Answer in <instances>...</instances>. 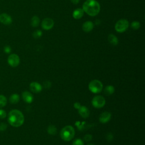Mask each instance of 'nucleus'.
<instances>
[{"mask_svg":"<svg viewBox=\"0 0 145 145\" xmlns=\"http://www.w3.org/2000/svg\"><path fill=\"white\" fill-rule=\"evenodd\" d=\"M8 121L11 126L14 127H19L23 124L24 117L20 110L12 109L8 113Z\"/></svg>","mask_w":145,"mask_h":145,"instance_id":"obj_1","label":"nucleus"},{"mask_svg":"<svg viewBox=\"0 0 145 145\" xmlns=\"http://www.w3.org/2000/svg\"><path fill=\"white\" fill-rule=\"evenodd\" d=\"M82 9L88 15L95 16L99 13L100 5L95 0H87L84 2Z\"/></svg>","mask_w":145,"mask_h":145,"instance_id":"obj_2","label":"nucleus"},{"mask_svg":"<svg viewBox=\"0 0 145 145\" xmlns=\"http://www.w3.org/2000/svg\"><path fill=\"white\" fill-rule=\"evenodd\" d=\"M75 135V130L70 125L66 126L62 129L60 132V136L62 139L65 141L71 140Z\"/></svg>","mask_w":145,"mask_h":145,"instance_id":"obj_3","label":"nucleus"},{"mask_svg":"<svg viewBox=\"0 0 145 145\" xmlns=\"http://www.w3.org/2000/svg\"><path fill=\"white\" fill-rule=\"evenodd\" d=\"M103 88V85L101 82L99 80L94 79L91 80L88 85L89 91L93 93H100Z\"/></svg>","mask_w":145,"mask_h":145,"instance_id":"obj_4","label":"nucleus"},{"mask_svg":"<svg viewBox=\"0 0 145 145\" xmlns=\"http://www.w3.org/2000/svg\"><path fill=\"white\" fill-rule=\"evenodd\" d=\"M129 22L126 19H120L115 24V29L119 33L125 32L129 27Z\"/></svg>","mask_w":145,"mask_h":145,"instance_id":"obj_5","label":"nucleus"},{"mask_svg":"<svg viewBox=\"0 0 145 145\" xmlns=\"http://www.w3.org/2000/svg\"><path fill=\"white\" fill-rule=\"evenodd\" d=\"M92 104L96 108H103L105 104V99L103 96H96L92 100Z\"/></svg>","mask_w":145,"mask_h":145,"instance_id":"obj_6","label":"nucleus"},{"mask_svg":"<svg viewBox=\"0 0 145 145\" xmlns=\"http://www.w3.org/2000/svg\"><path fill=\"white\" fill-rule=\"evenodd\" d=\"M7 62L11 67H16L20 63L19 57L16 54H11L7 58Z\"/></svg>","mask_w":145,"mask_h":145,"instance_id":"obj_7","label":"nucleus"},{"mask_svg":"<svg viewBox=\"0 0 145 145\" xmlns=\"http://www.w3.org/2000/svg\"><path fill=\"white\" fill-rule=\"evenodd\" d=\"M54 22L53 20L49 18H46L43 19L41 23V27L45 30H49L52 29L54 25Z\"/></svg>","mask_w":145,"mask_h":145,"instance_id":"obj_8","label":"nucleus"},{"mask_svg":"<svg viewBox=\"0 0 145 145\" xmlns=\"http://www.w3.org/2000/svg\"><path fill=\"white\" fill-rule=\"evenodd\" d=\"M111 113L109 112L105 111L103 112L99 117V121L103 123H105L109 122L111 119Z\"/></svg>","mask_w":145,"mask_h":145,"instance_id":"obj_9","label":"nucleus"},{"mask_svg":"<svg viewBox=\"0 0 145 145\" xmlns=\"http://www.w3.org/2000/svg\"><path fill=\"white\" fill-rule=\"evenodd\" d=\"M11 17L6 13H2L0 15V22L5 25L10 24L12 23Z\"/></svg>","mask_w":145,"mask_h":145,"instance_id":"obj_10","label":"nucleus"},{"mask_svg":"<svg viewBox=\"0 0 145 145\" xmlns=\"http://www.w3.org/2000/svg\"><path fill=\"white\" fill-rule=\"evenodd\" d=\"M42 86L38 82H33L30 83L29 88L33 93H39L42 90Z\"/></svg>","mask_w":145,"mask_h":145,"instance_id":"obj_11","label":"nucleus"},{"mask_svg":"<svg viewBox=\"0 0 145 145\" xmlns=\"http://www.w3.org/2000/svg\"><path fill=\"white\" fill-rule=\"evenodd\" d=\"M78 112L79 114H80V116L84 118H86L87 117H89V109L86 106H82L79 108V109H78Z\"/></svg>","mask_w":145,"mask_h":145,"instance_id":"obj_12","label":"nucleus"},{"mask_svg":"<svg viewBox=\"0 0 145 145\" xmlns=\"http://www.w3.org/2000/svg\"><path fill=\"white\" fill-rule=\"evenodd\" d=\"M22 98L27 103H31L33 100V97L31 93L28 91H24L22 93Z\"/></svg>","mask_w":145,"mask_h":145,"instance_id":"obj_13","label":"nucleus"},{"mask_svg":"<svg viewBox=\"0 0 145 145\" xmlns=\"http://www.w3.org/2000/svg\"><path fill=\"white\" fill-rule=\"evenodd\" d=\"M93 28V24L91 21H87L83 24L82 29L86 32H89Z\"/></svg>","mask_w":145,"mask_h":145,"instance_id":"obj_14","label":"nucleus"},{"mask_svg":"<svg viewBox=\"0 0 145 145\" xmlns=\"http://www.w3.org/2000/svg\"><path fill=\"white\" fill-rule=\"evenodd\" d=\"M84 11L82 8H78L75 10L72 13V16L75 19H80L84 15Z\"/></svg>","mask_w":145,"mask_h":145,"instance_id":"obj_15","label":"nucleus"},{"mask_svg":"<svg viewBox=\"0 0 145 145\" xmlns=\"http://www.w3.org/2000/svg\"><path fill=\"white\" fill-rule=\"evenodd\" d=\"M108 41L113 45H117L118 43V40L117 37L113 34H110L108 35Z\"/></svg>","mask_w":145,"mask_h":145,"instance_id":"obj_16","label":"nucleus"},{"mask_svg":"<svg viewBox=\"0 0 145 145\" xmlns=\"http://www.w3.org/2000/svg\"><path fill=\"white\" fill-rule=\"evenodd\" d=\"M9 100H10V102L11 104H16L19 102L20 100V97L18 94L14 93L10 96Z\"/></svg>","mask_w":145,"mask_h":145,"instance_id":"obj_17","label":"nucleus"},{"mask_svg":"<svg viewBox=\"0 0 145 145\" xmlns=\"http://www.w3.org/2000/svg\"><path fill=\"white\" fill-rule=\"evenodd\" d=\"M40 24V19L37 16H34L32 18L31 20V24L33 27H37Z\"/></svg>","mask_w":145,"mask_h":145,"instance_id":"obj_18","label":"nucleus"},{"mask_svg":"<svg viewBox=\"0 0 145 145\" xmlns=\"http://www.w3.org/2000/svg\"><path fill=\"white\" fill-rule=\"evenodd\" d=\"M114 92V87L112 86H107L104 89V93L106 95H110Z\"/></svg>","mask_w":145,"mask_h":145,"instance_id":"obj_19","label":"nucleus"},{"mask_svg":"<svg viewBox=\"0 0 145 145\" xmlns=\"http://www.w3.org/2000/svg\"><path fill=\"white\" fill-rule=\"evenodd\" d=\"M47 131L48 134L50 135H56L57 132V129L55 126L53 125H50L48 126L47 129Z\"/></svg>","mask_w":145,"mask_h":145,"instance_id":"obj_20","label":"nucleus"},{"mask_svg":"<svg viewBox=\"0 0 145 145\" xmlns=\"http://www.w3.org/2000/svg\"><path fill=\"white\" fill-rule=\"evenodd\" d=\"M7 104L6 97L2 95H0V108L4 107Z\"/></svg>","mask_w":145,"mask_h":145,"instance_id":"obj_21","label":"nucleus"},{"mask_svg":"<svg viewBox=\"0 0 145 145\" xmlns=\"http://www.w3.org/2000/svg\"><path fill=\"white\" fill-rule=\"evenodd\" d=\"M140 26V23L138 21H133L131 24V27L134 29H138Z\"/></svg>","mask_w":145,"mask_h":145,"instance_id":"obj_22","label":"nucleus"},{"mask_svg":"<svg viewBox=\"0 0 145 145\" xmlns=\"http://www.w3.org/2000/svg\"><path fill=\"white\" fill-rule=\"evenodd\" d=\"M42 31H40V30H36L33 33V36L34 38H36V39H37V38H39L41 36H42Z\"/></svg>","mask_w":145,"mask_h":145,"instance_id":"obj_23","label":"nucleus"},{"mask_svg":"<svg viewBox=\"0 0 145 145\" xmlns=\"http://www.w3.org/2000/svg\"><path fill=\"white\" fill-rule=\"evenodd\" d=\"M72 145H84V143L81 139L78 138L73 141Z\"/></svg>","mask_w":145,"mask_h":145,"instance_id":"obj_24","label":"nucleus"},{"mask_svg":"<svg viewBox=\"0 0 145 145\" xmlns=\"http://www.w3.org/2000/svg\"><path fill=\"white\" fill-rule=\"evenodd\" d=\"M92 136L91 134H86L84 137V140L86 142H89L92 140Z\"/></svg>","mask_w":145,"mask_h":145,"instance_id":"obj_25","label":"nucleus"},{"mask_svg":"<svg viewBox=\"0 0 145 145\" xmlns=\"http://www.w3.org/2000/svg\"><path fill=\"white\" fill-rule=\"evenodd\" d=\"M6 117V113L3 109H0V118L3 119Z\"/></svg>","mask_w":145,"mask_h":145,"instance_id":"obj_26","label":"nucleus"},{"mask_svg":"<svg viewBox=\"0 0 145 145\" xmlns=\"http://www.w3.org/2000/svg\"><path fill=\"white\" fill-rule=\"evenodd\" d=\"M43 86L46 88H49L51 87V83L49 81H45L43 83Z\"/></svg>","mask_w":145,"mask_h":145,"instance_id":"obj_27","label":"nucleus"},{"mask_svg":"<svg viewBox=\"0 0 145 145\" xmlns=\"http://www.w3.org/2000/svg\"><path fill=\"white\" fill-rule=\"evenodd\" d=\"M113 138V135H112V133H109L106 134V139L108 140V141H111Z\"/></svg>","mask_w":145,"mask_h":145,"instance_id":"obj_28","label":"nucleus"},{"mask_svg":"<svg viewBox=\"0 0 145 145\" xmlns=\"http://www.w3.org/2000/svg\"><path fill=\"white\" fill-rule=\"evenodd\" d=\"M11 51V48L10 46H8V45H6L5 46L4 48V52L6 53H10Z\"/></svg>","mask_w":145,"mask_h":145,"instance_id":"obj_29","label":"nucleus"},{"mask_svg":"<svg viewBox=\"0 0 145 145\" xmlns=\"http://www.w3.org/2000/svg\"><path fill=\"white\" fill-rule=\"evenodd\" d=\"M6 128H7V125L5 123H0V131L5 130Z\"/></svg>","mask_w":145,"mask_h":145,"instance_id":"obj_30","label":"nucleus"},{"mask_svg":"<svg viewBox=\"0 0 145 145\" xmlns=\"http://www.w3.org/2000/svg\"><path fill=\"white\" fill-rule=\"evenodd\" d=\"M74 108H75V109H79V108L81 106V105H80V104L79 103L76 102V103H75L74 104Z\"/></svg>","mask_w":145,"mask_h":145,"instance_id":"obj_31","label":"nucleus"},{"mask_svg":"<svg viewBox=\"0 0 145 145\" xmlns=\"http://www.w3.org/2000/svg\"><path fill=\"white\" fill-rule=\"evenodd\" d=\"M70 1L74 4H78L80 0H70Z\"/></svg>","mask_w":145,"mask_h":145,"instance_id":"obj_32","label":"nucleus"},{"mask_svg":"<svg viewBox=\"0 0 145 145\" xmlns=\"http://www.w3.org/2000/svg\"><path fill=\"white\" fill-rule=\"evenodd\" d=\"M88 145H93V144H88Z\"/></svg>","mask_w":145,"mask_h":145,"instance_id":"obj_33","label":"nucleus"}]
</instances>
